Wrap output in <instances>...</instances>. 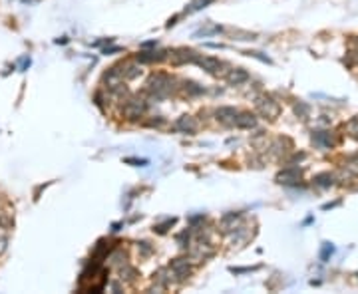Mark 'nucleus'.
I'll list each match as a JSON object with an SVG mask.
<instances>
[{
    "label": "nucleus",
    "instance_id": "f257e3e1",
    "mask_svg": "<svg viewBox=\"0 0 358 294\" xmlns=\"http://www.w3.org/2000/svg\"><path fill=\"white\" fill-rule=\"evenodd\" d=\"M175 84H177L175 78H171L165 72H157V74L149 76V80L145 84V90H147V94L152 96L156 102H161V100L169 98L175 92V87H177Z\"/></svg>",
    "mask_w": 358,
    "mask_h": 294
},
{
    "label": "nucleus",
    "instance_id": "f03ea898",
    "mask_svg": "<svg viewBox=\"0 0 358 294\" xmlns=\"http://www.w3.org/2000/svg\"><path fill=\"white\" fill-rule=\"evenodd\" d=\"M195 64L199 66V68H203L207 74H213V76H217V78H225L227 76V72L231 70L227 64H223L219 58H213V56H197V60H195Z\"/></svg>",
    "mask_w": 358,
    "mask_h": 294
},
{
    "label": "nucleus",
    "instance_id": "7ed1b4c3",
    "mask_svg": "<svg viewBox=\"0 0 358 294\" xmlns=\"http://www.w3.org/2000/svg\"><path fill=\"white\" fill-rule=\"evenodd\" d=\"M255 109L259 111V115L267 117V120H275V117L281 115V104L271 96H259L255 100Z\"/></svg>",
    "mask_w": 358,
    "mask_h": 294
},
{
    "label": "nucleus",
    "instance_id": "20e7f679",
    "mask_svg": "<svg viewBox=\"0 0 358 294\" xmlns=\"http://www.w3.org/2000/svg\"><path fill=\"white\" fill-rule=\"evenodd\" d=\"M147 109V102L143 98H128L126 104L122 105V115L128 117V120H137L141 117Z\"/></svg>",
    "mask_w": 358,
    "mask_h": 294
},
{
    "label": "nucleus",
    "instance_id": "39448f33",
    "mask_svg": "<svg viewBox=\"0 0 358 294\" xmlns=\"http://www.w3.org/2000/svg\"><path fill=\"white\" fill-rule=\"evenodd\" d=\"M169 269L173 273V280H177V282H183V280H187L191 276V262H189L187 256L173 258L169 262Z\"/></svg>",
    "mask_w": 358,
    "mask_h": 294
},
{
    "label": "nucleus",
    "instance_id": "423d86ee",
    "mask_svg": "<svg viewBox=\"0 0 358 294\" xmlns=\"http://www.w3.org/2000/svg\"><path fill=\"white\" fill-rule=\"evenodd\" d=\"M197 52L189 50V48H177L167 52V60L171 62V66H183V64H195L197 60Z\"/></svg>",
    "mask_w": 358,
    "mask_h": 294
},
{
    "label": "nucleus",
    "instance_id": "0eeeda50",
    "mask_svg": "<svg viewBox=\"0 0 358 294\" xmlns=\"http://www.w3.org/2000/svg\"><path fill=\"white\" fill-rule=\"evenodd\" d=\"M163 60H167V52L165 50H141V52H137L135 54V62L139 64V66H143V64H156V62H163Z\"/></svg>",
    "mask_w": 358,
    "mask_h": 294
},
{
    "label": "nucleus",
    "instance_id": "6e6552de",
    "mask_svg": "<svg viewBox=\"0 0 358 294\" xmlns=\"http://www.w3.org/2000/svg\"><path fill=\"white\" fill-rule=\"evenodd\" d=\"M173 131L185 133V135H193L197 131V120H195V117H191V115H181L173 124Z\"/></svg>",
    "mask_w": 358,
    "mask_h": 294
},
{
    "label": "nucleus",
    "instance_id": "1a4fd4ad",
    "mask_svg": "<svg viewBox=\"0 0 358 294\" xmlns=\"http://www.w3.org/2000/svg\"><path fill=\"white\" fill-rule=\"evenodd\" d=\"M277 181L283 183V185H298V181H301V169L298 167H285L277 175Z\"/></svg>",
    "mask_w": 358,
    "mask_h": 294
},
{
    "label": "nucleus",
    "instance_id": "9d476101",
    "mask_svg": "<svg viewBox=\"0 0 358 294\" xmlns=\"http://www.w3.org/2000/svg\"><path fill=\"white\" fill-rule=\"evenodd\" d=\"M233 126L239 127V129H255L257 127V117L253 113H249V111H239L235 115Z\"/></svg>",
    "mask_w": 358,
    "mask_h": 294
},
{
    "label": "nucleus",
    "instance_id": "9b49d317",
    "mask_svg": "<svg viewBox=\"0 0 358 294\" xmlns=\"http://www.w3.org/2000/svg\"><path fill=\"white\" fill-rule=\"evenodd\" d=\"M102 82H104V85L108 87V90H112V87L117 85V84H122L124 82V76H122V70H119V66H113V68L106 70L104 76H102Z\"/></svg>",
    "mask_w": 358,
    "mask_h": 294
},
{
    "label": "nucleus",
    "instance_id": "f8f14e48",
    "mask_svg": "<svg viewBox=\"0 0 358 294\" xmlns=\"http://www.w3.org/2000/svg\"><path fill=\"white\" fill-rule=\"evenodd\" d=\"M225 82L229 84V85H243L245 82H249V72L247 70H243V68H231L229 72H227V76H225Z\"/></svg>",
    "mask_w": 358,
    "mask_h": 294
},
{
    "label": "nucleus",
    "instance_id": "ddd939ff",
    "mask_svg": "<svg viewBox=\"0 0 358 294\" xmlns=\"http://www.w3.org/2000/svg\"><path fill=\"white\" fill-rule=\"evenodd\" d=\"M237 113H239V109H235L233 105H223V107L215 109V117H217V122H219V124H223V126H233L235 115H237Z\"/></svg>",
    "mask_w": 358,
    "mask_h": 294
},
{
    "label": "nucleus",
    "instance_id": "4468645a",
    "mask_svg": "<svg viewBox=\"0 0 358 294\" xmlns=\"http://www.w3.org/2000/svg\"><path fill=\"white\" fill-rule=\"evenodd\" d=\"M313 143L316 147H320V149H331V147L335 145V137L331 131H314L313 133Z\"/></svg>",
    "mask_w": 358,
    "mask_h": 294
},
{
    "label": "nucleus",
    "instance_id": "2eb2a0df",
    "mask_svg": "<svg viewBox=\"0 0 358 294\" xmlns=\"http://www.w3.org/2000/svg\"><path fill=\"white\" fill-rule=\"evenodd\" d=\"M229 232H231V239H229L231 245H241L243 241L249 239V227H237V229L233 227Z\"/></svg>",
    "mask_w": 358,
    "mask_h": 294
},
{
    "label": "nucleus",
    "instance_id": "dca6fc26",
    "mask_svg": "<svg viewBox=\"0 0 358 294\" xmlns=\"http://www.w3.org/2000/svg\"><path fill=\"white\" fill-rule=\"evenodd\" d=\"M119 68H122L124 80H135V78H139V74H141V68H139L137 62H130V64H124V66H119Z\"/></svg>",
    "mask_w": 358,
    "mask_h": 294
},
{
    "label": "nucleus",
    "instance_id": "f3484780",
    "mask_svg": "<svg viewBox=\"0 0 358 294\" xmlns=\"http://www.w3.org/2000/svg\"><path fill=\"white\" fill-rule=\"evenodd\" d=\"M181 87H183V94H185V96H189V98L201 96V94L205 92V87H203V85H199L197 82H191V80H189V82H183V85H181Z\"/></svg>",
    "mask_w": 358,
    "mask_h": 294
},
{
    "label": "nucleus",
    "instance_id": "a211bd4d",
    "mask_svg": "<svg viewBox=\"0 0 358 294\" xmlns=\"http://www.w3.org/2000/svg\"><path fill=\"white\" fill-rule=\"evenodd\" d=\"M156 282H157L159 286L167 288V286L173 282V273H171V269H159V271L156 273Z\"/></svg>",
    "mask_w": 358,
    "mask_h": 294
},
{
    "label": "nucleus",
    "instance_id": "6ab92c4d",
    "mask_svg": "<svg viewBox=\"0 0 358 294\" xmlns=\"http://www.w3.org/2000/svg\"><path fill=\"white\" fill-rule=\"evenodd\" d=\"M223 32V28L221 26H217V24H207L205 28H201V30H197L193 36L195 38H207V36H215V34H221Z\"/></svg>",
    "mask_w": 358,
    "mask_h": 294
},
{
    "label": "nucleus",
    "instance_id": "aec40b11",
    "mask_svg": "<svg viewBox=\"0 0 358 294\" xmlns=\"http://www.w3.org/2000/svg\"><path fill=\"white\" fill-rule=\"evenodd\" d=\"M314 185L316 187H322V189L335 185V175L333 173H318L316 177H314Z\"/></svg>",
    "mask_w": 358,
    "mask_h": 294
},
{
    "label": "nucleus",
    "instance_id": "412c9836",
    "mask_svg": "<svg viewBox=\"0 0 358 294\" xmlns=\"http://www.w3.org/2000/svg\"><path fill=\"white\" fill-rule=\"evenodd\" d=\"M241 219V213H227V215H223L221 217V227H223V231L225 232H229L233 227H235V223Z\"/></svg>",
    "mask_w": 358,
    "mask_h": 294
},
{
    "label": "nucleus",
    "instance_id": "4be33fe9",
    "mask_svg": "<svg viewBox=\"0 0 358 294\" xmlns=\"http://www.w3.org/2000/svg\"><path fill=\"white\" fill-rule=\"evenodd\" d=\"M106 258L110 260V264H113V267H122V264H126V252H124V251H119V249L112 251Z\"/></svg>",
    "mask_w": 358,
    "mask_h": 294
},
{
    "label": "nucleus",
    "instance_id": "5701e85b",
    "mask_svg": "<svg viewBox=\"0 0 358 294\" xmlns=\"http://www.w3.org/2000/svg\"><path fill=\"white\" fill-rule=\"evenodd\" d=\"M211 2H213V0H191V2L187 4V8H185V14H193L197 10H203V8H207Z\"/></svg>",
    "mask_w": 358,
    "mask_h": 294
},
{
    "label": "nucleus",
    "instance_id": "b1692460",
    "mask_svg": "<svg viewBox=\"0 0 358 294\" xmlns=\"http://www.w3.org/2000/svg\"><path fill=\"white\" fill-rule=\"evenodd\" d=\"M119 274H122V280H126V282H134L135 280V269H132L128 262L119 267Z\"/></svg>",
    "mask_w": 358,
    "mask_h": 294
},
{
    "label": "nucleus",
    "instance_id": "393cba45",
    "mask_svg": "<svg viewBox=\"0 0 358 294\" xmlns=\"http://www.w3.org/2000/svg\"><path fill=\"white\" fill-rule=\"evenodd\" d=\"M175 241H177V245L181 247V249H187L189 247V243H191V229H185V231H181L175 237Z\"/></svg>",
    "mask_w": 358,
    "mask_h": 294
},
{
    "label": "nucleus",
    "instance_id": "a878e982",
    "mask_svg": "<svg viewBox=\"0 0 358 294\" xmlns=\"http://www.w3.org/2000/svg\"><path fill=\"white\" fill-rule=\"evenodd\" d=\"M173 225H175V217H171V219H165L161 225H156V227H154V231H156L157 234H165V232H167V231H169Z\"/></svg>",
    "mask_w": 358,
    "mask_h": 294
},
{
    "label": "nucleus",
    "instance_id": "bb28decb",
    "mask_svg": "<svg viewBox=\"0 0 358 294\" xmlns=\"http://www.w3.org/2000/svg\"><path fill=\"white\" fill-rule=\"evenodd\" d=\"M333 252H335V247H333L331 243H324V245H322V251H320V260L326 262L328 258L333 256Z\"/></svg>",
    "mask_w": 358,
    "mask_h": 294
},
{
    "label": "nucleus",
    "instance_id": "cd10ccee",
    "mask_svg": "<svg viewBox=\"0 0 358 294\" xmlns=\"http://www.w3.org/2000/svg\"><path fill=\"white\" fill-rule=\"evenodd\" d=\"M137 251L141 252V256H149V254L154 252V247L149 245L147 241H139V243H137Z\"/></svg>",
    "mask_w": 358,
    "mask_h": 294
},
{
    "label": "nucleus",
    "instance_id": "c85d7f7f",
    "mask_svg": "<svg viewBox=\"0 0 358 294\" xmlns=\"http://www.w3.org/2000/svg\"><path fill=\"white\" fill-rule=\"evenodd\" d=\"M294 111H296V115H298V117H309L311 107H309L307 104H303V102H298V104L294 105Z\"/></svg>",
    "mask_w": 358,
    "mask_h": 294
},
{
    "label": "nucleus",
    "instance_id": "c756f323",
    "mask_svg": "<svg viewBox=\"0 0 358 294\" xmlns=\"http://www.w3.org/2000/svg\"><path fill=\"white\" fill-rule=\"evenodd\" d=\"M163 124H165V117H161V115H156V117H152V120L145 122L147 127H161Z\"/></svg>",
    "mask_w": 358,
    "mask_h": 294
},
{
    "label": "nucleus",
    "instance_id": "7c9ffc66",
    "mask_svg": "<svg viewBox=\"0 0 358 294\" xmlns=\"http://www.w3.org/2000/svg\"><path fill=\"white\" fill-rule=\"evenodd\" d=\"M126 163H130V165H135V167H145L149 161L147 159H137V157H126L124 159Z\"/></svg>",
    "mask_w": 358,
    "mask_h": 294
},
{
    "label": "nucleus",
    "instance_id": "2f4dec72",
    "mask_svg": "<svg viewBox=\"0 0 358 294\" xmlns=\"http://www.w3.org/2000/svg\"><path fill=\"white\" fill-rule=\"evenodd\" d=\"M259 267H243V269H235V267H231L229 271L233 273V274H245V273H253V271H257Z\"/></svg>",
    "mask_w": 358,
    "mask_h": 294
},
{
    "label": "nucleus",
    "instance_id": "473e14b6",
    "mask_svg": "<svg viewBox=\"0 0 358 294\" xmlns=\"http://www.w3.org/2000/svg\"><path fill=\"white\" fill-rule=\"evenodd\" d=\"M247 56H253V58H257V60L265 62V64H273V62H271V58H268V56H263L261 52H247Z\"/></svg>",
    "mask_w": 358,
    "mask_h": 294
},
{
    "label": "nucleus",
    "instance_id": "72a5a7b5",
    "mask_svg": "<svg viewBox=\"0 0 358 294\" xmlns=\"http://www.w3.org/2000/svg\"><path fill=\"white\" fill-rule=\"evenodd\" d=\"M122 50H124L122 46H112V48H108V46H106V48L102 50V54H106V56H112V54H115V52H122Z\"/></svg>",
    "mask_w": 358,
    "mask_h": 294
},
{
    "label": "nucleus",
    "instance_id": "f704fd0d",
    "mask_svg": "<svg viewBox=\"0 0 358 294\" xmlns=\"http://www.w3.org/2000/svg\"><path fill=\"white\" fill-rule=\"evenodd\" d=\"M348 131H350V133H354V135L358 133V117H354V120L348 124Z\"/></svg>",
    "mask_w": 358,
    "mask_h": 294
},
{
    "label": "nucleus",
    "instance_id": "c9c22d12",
    "mask_svg": "<svg viewBox=\"0 0 358 294\" xmlns=\"http://www.w3.org/2000/svg\"><path fill=\"white\" fill-rule=\"evenodd\" d=\"M94 102H96V105H98V107H102V109H104V94H102V92H98V94L94 96Z\"/></svg>",
    "mask_w": 358,
    "mask_h": 294
},
{
    "label": "nucleus",
    "instance_id": "e433bc0d",
    "mask_svg": "<svg viewBox=\"0 0 358 294\" xmlns=\"http://www.w3.org/2000/svg\"><path fill=\"white\" fill-rule=\"evenodd\" d=\"M156 46H157V40H149V42H143L139 48L145 50V48H156Z\"/></svg>",
    "mask_w": 358,
    "mask_h": 294
},
{
    "label": "nucleus",
    "instance_id": "4c0bfd02",
    "mask_svg": "<svg viewBox=\"0 0 358 294\" xmlns=\"http://www.w3.org/2000/svg\"><path fill=\"white\" fill-rule=\"evenodd\" d=\"M205 48H213V50H223V44H217V42H207Z\"/></svg>",
    "mask_w": 358,
    "mask_h": 294
},
{
    "label": "nucleus",
    "instance_id": "58836bf2",
    "mask_svg": "<svg viewBox=\"0 0 358 294\" xmlns=\"http://www.w3.org/2000/svg\"><path fill=\"white\" fill-rule=\"evenodd\" d=\"M122 227H124V223H113V225H112V231H113V232H117Z\"/></svg>",
    "mask_w": 358,
    "mask_h": 294
},
{
    "label": "nucleus",
    "instance_id": "ea45409f",
    "mask_svg": "<svg viewBox=\"0 0 358 294\" xmlns=\"http://www.w3.org/2000/svg\"><path fill=\"white\" fill-rule=\"evenodd\" d=\"M177 18H179V16H173V18H169V22H167V28L175 26V24H177Z\"/></svg>",
    "mask_w": 358,
    "mask_h": 294
},
{
    "label": "nucleus",
    "instance_id": "a19ab883",
    "mask_svg": "<svg viewBox=\"0 0 358 294\" xmlns=\"http://www.w3.org/2000/svg\"><path fill=\"white\" fill-rule=\"evenodd\" d=\"M28 66H30V58H26V60L22 62V72H24V70H28Z\"/></svg>",
    "mask_w": 358,
    "mask_h": 294
},
{
    "label": "nucleus",
    "instance_id": "79ce46f5",
    "mask_svg": "<svg viewBox=\"0 0 358 294\" xmlns=\"http://www.w3.org/2000/svg\"><path fill=\"white\" fill-rule=\"evenodd\" d=\"M66 42H68V38H62V40L58 38V40H56V44H66Z\"/></svg>",
    "mask_w": 358,
    "mask_h": 294
},
{
    "label": "nucleus",
    "instance_id": "37998d69",
    "mask_svg": "<svg viewBox=\"0 0 358 294\" xmlns=\"http://www.w3.org/2000/svg\"><path fill=\"white\" fill-rule=\"evenodd\" d=\"M354 62H356V66H358V50H354Z\"/></svg>",
    "mask_w": 358,
    "mask_h": 294
}]
</instances>
